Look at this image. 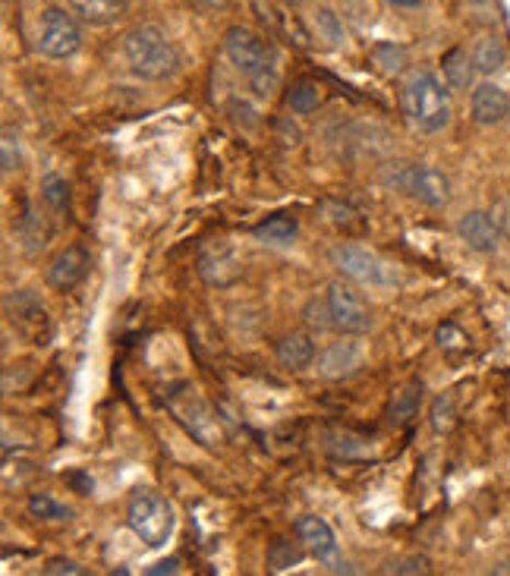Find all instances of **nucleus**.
<instances>
[{
    "mask_svg": "<svg viewBox=\"0 0 510 576\" xmlns=\"http://www.w3.org/2000/svg\"><path fill=\"white\" fill-rule=\"evenodd\" d=\"M67 3L79 23L92 25V28L117 23L127 13V0H67Z\"/></svg>",
    "mask_w": 510,
    "mask_h": 576,
    "instance_id": "17",
    "label": "nucleus"
},
{
    "mask_svg": "<svg viewBox=\"0 0 510 576\" xmlns=\"http://www.w3.org/2000/svg\"><path fill=\"white\" fill-rule=\"evenodd\" d=\"M297 233H300V224L290 215H271L262 224L253 227V240L265 243V246H290L297 240Z\"/></svg>",
    "mask_w": 510,
    "mask_h": 576,
    "instance_id": "20",
    "label": "nucleus"
},
{
    "mask_svg": "<svg viewBox=\"0 0 510 576\" xmlns=\"http://www.w3.org/2000/svg\"><path fill=\"white\" fill-rule=\"evenodd\" d=\"M164 403H167V413L174 416V423H177L199 448H205V451H218V445L224 441V431H221V423H218L211 403L205 401L202 391H199L196 384H174V388H167Z\"/></svg>",
    "mask_w": 510,
    "mask_h": 576,
    "instance_id": "4",
    "label": "nucleus"
},
{
    "mask_svg": "<svg viewBox=\"0 0 510 576\" xmlns=\"http://www.w3.org/2000/svg\"><path fill=\"white\" fill-rule=\"evenodd\" d=\"M362 366H366V350H362L357 337L334 341V344H328L325 350L315 356L318 376L328 378V381H344V378L357 376Z\"/></svg>",
    "mask_w": 510,
    "mask_h": 576,
    "instance_id": "12",
    "label": "nucleus"
},
{
    "mask_svg": "<svg viewBox=\"0 0 510 576\" xmlns=\"http://www.w3.org/2000/svg\"><path fill=\"white\" fill-rule=\"evenodd\" d=\"M281 3H287V7H300L303 0H281Z\"/></svg>",
    "mask_w": 510,
    "mask_h": 576,
    "instance_id": "38",
    "label": "nucleus"
},
{
    "mask_svg": "<svg viewBox=\"0 0 510 576\" xmlns=\"http://www.w3.org/2000/svg\"><path fill=\"white\" fill-rule=\"evenodd\" d=\"M391 7H401V10H416V7H422V0H387Z\"/></svg>",
    "mask_w": 510,
    "mask_h": 576,
    "instance_id": "36",
    "label": "nucleus"
},
{
    "mask_svg": "<svg viewBox=\"0 0 510 576\" xmlns=\"http://www.w3.org/2000/svg\"><path fill=\"white\" fill-rule=\"evenodd\" d=\"M3 312H7V322L16 325L20 334L32 337V344H48L51 322H48L45 302L38 300L35 290H16V293H10L3 300Z\"/></svg>",
    "mask_w": 510,
    "mask_h": 576,
    "instance_id": "11",
    "label": "nucleus"
},
{
    "mask_svg": "<svg viewBox=\"0 0 510 576\" xmlns=\"http://www.w3.org/2000/svg\"><path fill=\"white\" fill-rule=\"evenodd\" d=\"M413 416H416V388H404V391L397 394V401H394V416H391V419L409 423Z\"/></svg>",
    "mask_w": 510,
    "mask_h": 576,
    "instance_id": "31",
    "label": "nucleus"
},
{
    "mask_svg": "<svg viewBox=\"0 0 510 576\" xmlns=\"http://www.w3.org/2000/svg\"><path fill=\"white\" fill-rule=\"evenodd\" d=\"M82 48V25L73 10L48 7L38 20V50L48 60H70Z\"/></svg>",
    "mask_w": 510,
    "mask_h": 576,
    "instance_id": "8",
    "label": "nucleus"
},
{
    "mask_svg": "<svg viewBox=\"0 0 510 576\" xmlns=\"http://www.w3.org/2000/svg\"><path fill=\"white\" fill-rule=\"evenodd\" d=\"M384 186L407 193L409 199L422 201L429 208H444L451 201V180L434 164H416V161H394L384 168Z\"/></svg>",
    "mask_w": 510,
    "mask_h": 576,
    "instance_id": "5",
    "label": "nucleus"
},
{
    "mask_svg": "<svg viewBox=\"0 0 510 576\" xmlns=\"http://www.w3.org/2000/svg\"><path fill=\"white\" fill-rule=\"evenodd\" d=\"M470 117L479 126H498L510 117L508 89L495 82H479L470 95Z\"/></svg>",
    "mask_w": 510,
    "mask_h": 576,
    "instance_id": "14",
    "label": "nucleus"
},
{
    "mask_svg": "<svg viewBox=\"0 0 510 576\" xmlns=\"http://www.w3.org/2000/svg\"><path fill=\"white\" fill-rule=\"evenodd\" d=\"M303 322H306L312 331H334L328 300H325V297H312V300L303 306Z\"/></svg>",
    "mask_w": 510,
    "mask_h": 576,
    "instance_id": "28",
    "label": "nucleus"
},
{
    "mask_svg": "<svg viewBox=\"0 0 510 576\" xmlns=\"http://www.w3.org/2000/svg\"><path fill=\"white\" fill-rule=\"evenodd\" d=\"M297 539L303 542L306 549L318 564H325L332 574H353V567L340 557V545H337V535H334L332 523L325 517H315V514H306L297 520Z\"/></svg>",
    "mask_w": 510,
    "mask_h": 576,
    "instance_id": "10",
    "label": "nucleus"
},
{
    "mask_svg": "<svg viewBox=\"0 0 510 576\" xmlns=\"http://www.w3.org/2000/svg\"><path fill=\"white\" fill-rule=\"evenodd\" d=\"M384 574H397V576H429L432 574V561L426 554H409V557H401L397 564L384 567Z\"/></svg>",
    "mask_w": 510,
    "mask_h": 576,
    "instance_id": "29",
    "label": "nucleus"
},
{
    "mask_svg": "<svg viewBox=\"0 0 510 576\" xmlns=\"http://www.w3.org/2000/svg\"><path fill=\"white\" fill-rule=\"evenodd\" d=\"M332 265L353 284H362V287H379V290H387L397 284V268L382 258L379 252L366 250L359 243H337L332 250Z\"/></svg>",
    "mask_w": 510,
    "mask_h": 576,
    "instance_id": "7",
    "label": "nucleus"
},
{
    "mask_svg": "<svg viewBox=\"0 0 510 576\" xmlns=\"http://www.w3.org/2000/svg\"><path fill=\"white\" fill-rule=\"evenodd\" d=\"M372 60L379 64V70L384 76H401L407 70V50L401 48V45H375Z\"/></svg>",
    "mask_w": 510,
    "mask_h": 576,
    "instance_id": "26",
    "label": "nucleus"
},
{
    "mask_svg": "<svg viewBox=\"0 0 510 576\" xmlns=\"http://www.w3.org/2000/svg\"><path fill=\"white\" fill-rule=\"evenodd\" d=\"M42 574L45 576H85V567L77 564V561H70V557H51V561L42 567Z\"/></svg>",
    "mask_w": 510,
    "mask_h": 576,
    "instance_id": "32",
    "label": "nucleus"
},
{
    "mask_svg": "<svg viewBox=\"0 0 510 576\" xmlns=\"http://www.w3.org/2000/svg\"><path fill=\"white\" fill-rule=\"evenodd\" d=\"M42 196H45V201L51 205L54 211H63V208H67V199H70L67 183H63L57 174H48L42 180Z\"/></svg>",
    "mask_w": 510,
    "mask_h": 576,
    "instance_id": "30",
    "label": "nucleus"
},
{
    "mask_svg": "<svg viewBox=\"0 0 510 576\" xmlns=\"http://www.w3.org/2000/svg\"><path fill=\"white\" fill-rule=\"evenodd\" d=\"M124 57L129 73L146 82H164L179 70V54L174 42L164 35V28L146 23L129 28L124 35Z\"/></svg>",
    "mask_w": 510,
    "mask_h": 576,
    "instance_id": "3",
    "label": "nucleus"
},
{
    "mask_svg": "<svg viewBox=\"0 0 510 576\" xmlns=\"http://www.w3.org/2000/svg\"><path fill=\"white\" fill-rule=\"evenodd\" d=\"M287 104H290V111L293 114H312V111H318V104H322V89H318V82H312V79H297L293 85H290V92H287Z\"/></svg>",
    "mask_w": 510,
    "mask_h": 576,
    "instance_id": "21",
    "label": "nucleus"
},
{
    "mask_svg": "<svg viewBox=\"0 0 510 576\" xmlns=\"http://www.w3.org/2000/svg\"><path fill=\"white\" fill-rule=\"evenodd\" d=\"M179 571V561L177 557H171V561H161V564H154L149 576H161V574H177Z\"/></svg>",
    "mask_w": 510,
    "mask_h": 576,
    "instance_id": "35",
    "label": "nucleus"
},
{
    "mask_svg": "<svg viewBox=\"0 0 510 576\" xmlns=\"http://www.w3.org/2000/svg\"><path fill=\"white\" fill-rule=\"evenodd\" d=\"M28 514L38 517V520H51V523H60V520H70V517H73V510L54 502L51 495H32V498H28Z\"/></svg>",
    "mask_w": 510,
    "mask_h": 576,
    "instance_id": "27",
    "label": "nucleus"
},
{
    "mask_svg": "<svg viewBox=\"0 0 510 576\" xmlns=\"http://www.w3.org/2000/svg\"><path fill=\"white\" fill-rule=\"evenodd\" d=\"M401 111L413 129L434 136L451 124V85L432 70H416L401 89Z\"/></svg>",
    "mask_w": 510,
    "mask_h": 576,
    "instance_id": "2",
    "label": "nucleus"
},
{
    "mask_svg": "<svg viewBox=\"0 0 510 576\" xmlns=\"http://www.w3.org/2000/svg\"><path fill=\"white\" fill-rule=\"evenodd\" d=\"M438 344L444 350H463L466 347V334L457 325H441L438 327Z\"/></svg>",
    "mask_w": 510,
    "mask_h": 576,
    "instance_id": "33",
    "label": "nucleus"
},
{
    "mask_svg": "<svg viewBox=\"0 0 510 576\" xmlns=\"http://www.w3.org/2000/svg\"><path fill=\"white\" fill-rule=\"evenodd\" d=\"M23 168V142H20V129L3 126V139H0V171L13 174Z\"/></svg>",
    "mask_w": 510,
    "mask_h": 576,
    "instance_id": "25",
    "label": "nucleus"
},
{
    "mask_svg": "<svg viewBox=\"0 0 510 576\" xmlns=\"http://www.w3.org/2000/svg\"><path fill=\"white\" fill-rule=\"evenodd\" d=\"M508 45H505L498 35H483V38L473 45V64H476V70L483 76L501 73V70L508 67Z\"/></svg>",
    "mask_w": 510,
    "mask_h": 576,
    "instance_id": "19",
    "label": "nucleus"
},
{
    "mask_svg": "<svg viewBox=\"0 0 510 576\" xmlns=\"http://www.w3.org/2000/svg\"><path fill=\"white\" fill-rule=\"evenodd\" d=\"M488 211H491L495 224H498V230H501V237H508L510 240V196L491 201V208H488Z\"/></svg>",
    "mask_w": 510,
    "mask_h": 576,
    "instance_id": "34",
    "label": "nucleus"
},
{
    "mask_svg": "<svg viewBox=\"0 0 510 576\" xmlns=\"http://www.w3.org/2000/svg\"><path fill=\"white\" fill-rule=\"evenodd\" d=\"M300 545H303L300 539H297V542H290V539H275V542L268 545V571L283 574V571L297 567V564L303 561V552H306V549H300Z\"/></svg>",
    "mask_w": 510,
    "mask_h": 576,
    "instance_id": "22",
    "label": "nucleus"
},
{
    "mask_svg": "<svg viewBox=\"0 0 510 576\" xmlns=\"http://www.w3.org/2000/svg\"><path fill=\"white\" fill-rule=\"evenodd\" d=\"M174 507L154 488H136L127 504V527L146 549H161L174 535Z\"/></svg>",
    "mask_w": 510,
    "mask_h": 576,
    "instance_id": "6",
    "label": "nucleus"
},
{
    "mask_svg": "<svg viewBox=\"0 0 510 576\" xmlns=\"http://www.w3.org/2000/svg\"><path fill=\"white\" fill-rule=\"evenodd\" d=\"M429 423L438 435H451L457 426V401L451 394H438L429 406Z\"/></svg>",
    "mask_w": 510,
    "mask_h": 576,
    "instance_id": "24",
    "label": "nucleus"
},
{
    "mask_svg": "<svg viewBox=\"0 0 510 576\" xmlns=\"http://www.w3.org/2000/svg\"><path fill=\"white\" fill-rule=\"evenodd\" d=\"M196 3H202L205 10H224L230 0H196Z\"/></svg>",
    "mask_w": 510,
    "mask_h": 576,
    "instance_id": "37",
    "label": "nucleus"
},
{
    "mask_svg": "<svg viewBox=\"0 0 510 576\" xmlns=\"http://www.w3.org/2000/svg\"><path fill=\"white\" fill-rule=\"evenodd\" d=\"M325 300L332 309V325L337 334L344 337H366L375 319H372V309L369 302L359 297V290H353L350 284L344 280H332L328 290H325Z\"/></svg>",
    "mask_w": 510,
    "mask_h": 576,
    "instance_id": "9",
    "label": "nucleus"
},
{
    "mask_svg": "<svg viewBox=\"0 0 510 576\" xmlns=\"http://www.w3.org/2000/svg\"><path fill=\"white\" fill-rule=\"evenodd\" d=\"M441 73L444 82L451 89H473V79H476V64H473V50L466 48H451L441 57Z\"/></svg>",
    "mask_w": 510,
    "mask_h": 576,
    "instance_id": "18",
    "label": "nucleus"
},
{
    "mask_svg": "<svg viewBox=\"0 0 510 576\" xmlns=\"http://www.w3.org/2000/svg\"><path fill=\"white\" fill-rule=\"evenodd\" d=\"M312 25H315V38H322L328 48H340L344 45V23L337 20V13L328 7H318L312 13Z\"/></svg>",
    "mask_w": 510,
    "mask_h": 576,
    "instance_id": "23",
    "label": "nucleus"
},
{
    "mask_svg": "<svg viewBox=\"0 0 510 576\" xmlns=\"http://www.w3.org/2000/svg\"><path fill=\"white\" fill-rule=\"evenodd\" d=\"M275 356H278V362H281L283 369H293V372H300V369H309L312 362H315V341L303 334V331H290V334H283L281 341H278V347H275Z\"/></svg>",
    "mask_w": 510,
    "mask_h": 576,
    "instance_id": "16",
    "label": "nucleus"
},
{
    "mask_svg": "<svg viewBox=\"0 0 510 576\" xmlns=\"http://www.w3.org/2000/svg\"><path fill=\"white\" fill-rule=\"evenodd\" d=\"M457 237L463 240L466 250L479 252V255H491L501 246V230L495 224L491 211H483V208H473L460 218Z\"/></svg>",
    "mask_w": 510,
    "mask_h": 576,
    "instance_id": "13",
    "label": "nucleus"
},
{
    "mask_svg": "<svg viewBox=\"0 0 510 576\" xmlns=\"http://www.w3.org/2000/svg\"><path fill=\"white\" fill-rule=\"evenodd\" d=\"M85 275H89V252L82 246H67L48 265V284L54 290H73Z\"/></svg>",
    "mask_w": 510,
    "mask_h": 576,
    "instance_id": "15",
    "label": "nucleus"
},
{
    "mask_svg": "<svg viewBox=\"0 0 510 576\" xmlns=\"http://www.w3.org/2000/svg\"><path fill=\"white\" fill-rule=\"evenodd\" d=\"M224 54H228L230 67L253 85L258 99L275 95L281 82V67H278V54L265 42V35H258L246 25H230L224 32Z\"/></svg>",
    "mask_w": 510,
    "mask_h": 576,
    "instance_id": "1",
    "label": "nucleus"
}]
</instances>
